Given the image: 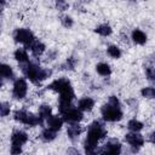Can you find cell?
Instances as JSON below:
<instances>
[{
  "label": "cell",
  "instance_id": "obj_11",
  "mask_svg": "<svg viewBox=\"0 0 155 155\" xmlns=\"http://www.w3.org/2000/svg\"><path fill=\"white\" fill-rule=\"evenodd\" d=\"M47 124H48V127L54 130V131H58L61 127H62V124H63V120L58 116H50L48 120H47Z\"/></svg>",
  "mask_w": 155,
  "mask_h": 155
},
{
  "label": "cell",
  "instance_id": "obj_1",
  "mask_svg": "<svg viewBox=\"0 0 155 155\" xmlns=\"http://www.w3.org/2000/svg\"><path fill=\"white\" fill-rule=\"evenodd\" d=\"M107 136V131L99 125V122H93L88 127L87 138L85 142V150L86 153H94V149L97 147V143L101 138H104Z\"/></svg>",
  "mask_w": 155,
  "mask_h": 155
},
{
  "label": "cell",
  "instance_id": "obj_8",
  "mask_svg": "<svg viewBox=\"0 0 155 155\" xmlns=\"http://www.w3.org/2000/svg\"><path fill=\"white\" fill-rule=\"evenodd\" d=\"M125 139H126L127 143H130V144L133 145V147H142L143 143H144L143 137H142L140 134H137L136 132H134V133H128V134H126Z\"/></svg>",
  "mask_w": 155,
  "mask_h": 155
},
{
  "label": "cell",
  "instance_id": "obj_12",
  "mask_svg": "<svg viewBox=\"0 0 155 155\" xmlns=\"http://www.w3.org/2000/svg\"><path fill=\"white\" fill-rule=\"evenodd\" d=\"M94 105V101L92 98H82L79 101V109L80 110H91Z\"/></svg>",
  "mask_w": 155,
  "mask_h": 155
},
{
  "label": "cell",
  "instance_id": "obj_31",
  "mask_svg": "<svg viewBox=\"0 0 155 155\" xmlns=\"http://www.w3.org/2000/svg\"><path fill=\"white\" fill-rule=\"evenodd\" d=\"M149 140H150L153 144H155V132L150 133V136H149Z\"/></svg>",
  "mask_w": 155,
  "mask_h": 155
},
{
  "label": "cell",
  "instance_id": "obj_16",
  "mask_svg": "<svg viewBox=\"0 0 155 155\" xmlns=\"http://www.w3.org/2000/svg\"><path fill=\"white\" fill-rule=\"evenodd\" d=\"M81 132V128L79 125H70L68 127V136L71 138V139H75Z\"/></svg>",
  "mask_w": 155,
  "mask_h": 155
},
{
  "label": "cell",
  "instance_id": "obj_19",
  "mask_svg": "<svg viewBox=\"0 0 155 155\" xmlns=\"http://www.w3.org/2000/svg\"><path fill=\"white\" fill-rule=\"evenodd\" d=\"M0 73H1V76L2 78H11L12 76V69L10 65L7 64H1L0 67Z\"/></svg>",
  "mask_w": 155,
  "mask_h": 155
},
{
  "label": "cell",
  "instance_id": "obj_10",
  "mask_svg": "<svg viewBox=\"0 0 155 155\" xmlns=\"http://www.w3.org/2000/svg\"><path fill=\"white\" fill-rule=\"evenodd\" d=\"M120 150H121V145L115 139H111L108 144H105V148H104V153L107 154H119Z\"/></svg>",
  "mask_w": 155,
  "mask_h": 155
},
{
  "label": "cell",
  "instance_id": "obj_20",
  "mask_svg": "<svg viewBox=\"0 0 155 155\" xmlns=\"http://www.w3.org/2000/svg\"><path fill=\"white\" fill-rule=\"evenodd\" d=\"M25 124L29 125V126H35L38 124H41V116L38 117V116H35L33 114H28V117H27V122Z\"/></svg>",
  "mask_w": 155,
  "mask_h": 155
},
{
  "label": "cell",
  "instance_id": "obj_13",
  "mask_svg": "<svg viewBox=\"0 0 155 155\" xmlns=\"http://www.w3.org/2000/svg\"><path fill=\"white\" fill-rule=\"evenodd\" d=\"M132 39H133V41H134L136 44H139V45H143V44H145V41H147L145 34H144L142 30H139V29L133 30V33H132Z\"/></svg>",
  "mask_w": 155,
  "mask_h": 155
},
{
  "label": "cell",
  "instance_id": "obj_17",
  "mask_svg": "<svg viewBox=\"0 0 155 155\" xmlns=\"http://www.w3.org/2000/svg\"><path fill=\"white\" fill-rule=\"evenodd\" d=\"M96 33H98V34H101L103 36H107V35L111 34V28L108 24H102V25L96 28Z\"/></svg>",
  "mask_w": 155,
  "mask_h": 155
},
{
  "label": "cell",
  "instance_id": "obj_6",
  "mask_svg": "<svg viewBox=\"0 0 155 155\" xmlns=\"http://www.w3.org/2000/svg\"><path fill=\"white\" fill-rule=\"evenodd\" d=\"M71 87V85H70V82H69V80H67V79H58V80H54L51 85H50V88H52V90H54V91H57V92H63V91H65V90H68V88H70Z\"/></svg>",
  "mask_w": 155,
  "mask_h": 155
},
{
  "label": "cell",
  "instance_id": "obj_2",
  "mask_svg": "<svg viewBox=\"0 0 155 155\" xmlns=\"http://www.w3.org/2000/svg\"><path fill=\"white\" fill-rule=\"evenodd\" d=\"M25 73H27L28 78H29L33 82H35V84L40 82L41 80L46 79V78L50 75V71L44 70V69L39 68V67L35 65V64H29V65L27 67V71H25Z\"/></svg>",
  "mask_w": 155,
  "mask_h": 155
},
{
  "label": "cell",
  "instance_id": "obj_3",
  "mask_svg": "<svg viewBox=\"0 0 155 155\" xmlns=\"http://www.w3.org/2000/svg\"><path fill=\"white\" fill-rule=\"evenodd\" d=\"M102 115L107 121H119L122 117V113L119 109V107L113 105L110 103L103 105L102 108Z\"/></svg>",
  "mask_w": 155,
  "mask_h": 155
},
{
  "label": "cell",
  "instance_id": "obj_27",
  "mask_svg": "<svg viewBox=\"0 0 155 155\" xmlns=\"http://www.w3.org/2000/svg\"><path fill=\"white\" fill-rule=\"evenodd\" d=\"M147 78L150 81H155V68H148L147 69Z\"/></svg>",
  "mask_w": 155,
  "mask_h": 155
},
{
  "label": "cell",
  "instance_id": "obj_4",
  "mask_svg": "<svg viewBox=\"0 0 155 155\" xmlns=\"http://www.w3.org/2000/svg\"><path fill=\"white\" fill-rule=\"evenodd\" d=\"M15 40L17 42H22L27 46H30L34 42V35L28 29H17L15 33Z\"/></svg>",
  "mask_w": 155,
  "mask_h": 155
},
{
  "label": "cell",
  "instance_id": "obj_22",
  "mask_svg": "<svg viewBox=\"0 0 155 155\" xmlns=\"http://www.w3.org/2000/svg\"><path fill=\"white\" fill-rule=\"evenodd\" d=\"M15 58H16L18 62H25V61L28 59V54H27V52H25L24 50L19 48V50H17V51L15 52Z\"/></svg>",
  "mask_w": 155,
  "mask_h": 155
},
{
  "label": "cell",
  "instance_id": "obj_23",
  "mask_svg": "<svg viewBox=\"0 0 155 155\" xmlns=\"http://www.w3.org/2000/svg\"><path fill=\"white\" fill-rule=\"evenodd\" d=\"M108 54L110 57H113V58H119L121 56V51L116 46H109L108 47Z\"/></svg>",
  "mask_w": 155,
  "mask_h": 155
},
{
  "label": "cell",
  "instance_id": "obj_29",
  "mask_svg": "<svg viewBox=\"0 0 155 155\" xmlns=\"http://www.w3.org/2000/svg\"><path fill=\"white\" fill-rule=\"evenodd\" d=\"M63 24L65 27H71L73 25V21L70 17H63Z\"/></svg>",
  "mask_w": 155,
  "mask_h": 155
},
{
  "label": "cell",
  "instance_id": "obj_9",
  "mask_svg": "<svg viewBox=\"0 0 155 155\" xmlns=\"http://www.w3.org/2000/svg\"><path fill=\"white\" fill-rule=\"evenodd\" d=\"M27 140H28V136H27V133L23 132V131H16V132L12 134V137H11V142H12L13 145H22V144H24Z\"/></svg>",
  "mask_w": 155,
  "mask_h": 155
},
{
  "label": "cell",
  "instance_id": "obj_5",
  "mask_svg": "<svg viewBox=\"0 0 155 155\" xmlns=\"http://www.w3.org/2000/svg\"><path fill=\"white\" fill-rule=\"evenodd\" d=\"M27 94V82L23 79H18L13 85V96L18 99L24 98Z\"/></svg>",
  "mask_w": 155,
  "mask_h": 155
},
{
  "label": "cell",
  "instance_id": "obj_28",
  "mask_svg": "<svg viewBox=\"0 0 155 155\" xmlns=\"http://www.w3.org/2000/svg\"><path fill=\"white\" fill-rule=\"evenodd\" d=\"M8 114H10V107L6 103H2L1 104V115L2 116H6Z\"/></svg>",
  "mask_w": 155,
  "mask_h": 155
},
{
  "label": "cell",
  "instance_id": "obj_30",
  "mask_svg": "<svg viewBox=\"0 0 155 155\" xmlns=\"http://www.w3.org/2000/svg\"><path fill=\"white\" fill-rule=\"evenodd\" d=\"M22 150H21V145H13L12 144V147H11V153L12 154H19Z\"/></svg>",
  "mask_w": 155,
  "mask_h": 155
},
{
  "label": "cell",
  "instance_id": "obj_18",
  "mask_svg": "<svg viewBox=\"0 0 155 155\" xmlns=\"http://www.w3.org/2000/svg\"><path fill=\"white\" fill-rule=\"evenodd\" d=\"M127 127H128L131 131H133V132H138V131H140V130L143 128V124L139 122L138 120H131V121H128Z\"/></svg>",
  "mask_w": 155,
  "mask_h": 155
},
{
  "label": "cell",
  "instance_id": "obj_14",
  "mask_svg": "<svg viewBox=\"0 0 155 155\" xmlns=\"http://www.w3.org/2000/svg\"><path fill=\"white\" fill-rule=\"evenodd\" d=\"M30 48H31V52H33L34 56H40L45 50V45L40 41H34L30 45Z\"/></svg>",
  "mask_w": 155,
  "mask_h": 155
},
{
  "label": "cell",
  "instance_id": "obj_32",
  "mask_svg": "<svg viewBox=\"0 0 155 155\" xmlns=\"http://www.w3.org/2000/svg\"><path fill=\"white\" fill-rule=\"evenodd\" d=\"M57 1H62V0H57Z\"/></svg>",
  "mask_w": 155,
  "mask_h": 155
},
{
  "label": "cell",
  "instance_id": "obj_15",
  "mask_svg": "<svg viewBox=\"0 0 155 155\" xmlns=\"http://www.w3.org/2000/svg\"><path fill=\"white\" fill-rule=\"evenodd\" d=\"M96 69H97L98 74H101L103 76H107V75H109L111 73V69H110V67L107 63H99V64H97Z\"/></svg>",
  "mask_w": 155,
  "mask_h": 155
},
{
  "label": "cell",
  "instance_id": "obj_26",
  "mask_svg": "<svg viewBox=\"0 0 155 155\" xmlns=\"http://www.w3.org/2000/svg\"><path fill=\"white\" fill-rule=\"evenodd\" d=\"M142 94L145 98H154L155 97V88L153 87H145L142 90Z\"/></svg>",
  "mask_w": 155,
  "mask_h": 155
},
{
  "label": "cell",
  "instance_id": "obj_7",
  "mask_svg": "<svg viewBox=\"0 0 155 155\" xmlns=\"http://www.w3.org/2000/svg\"><path fill=\"white\" fill-rule=\"evenodd\" d=\"M63 115H64V120L69 122H78L82 119V113L79 109H74V108H70Z\"/></svg>",
  "mask_w": 155,
  "mask_h": 155
},
{
  "label": "cell",
  "instance_id": "obj_25",
  "mask_svg": "<svg viewBox=\"0 0 155 155\" xmlns=\"http://www.w3.org/2000/svg\"><path fill=\"white\" fill-rule=\"evenodd\" d=\"M51 107L48 105H41L39 109V114L41 117H50L51 116Z\"/></svg>",
  "mask_w": 155,
  "mask_h": 155
},
{
  "label": "cell",
  "instance_id": "obj_21",
  "mask_svg": "<svg viewBox=\"0 0 155 155\" xmlns=\"http://www.w3.org/2000/svg\"><path fill=\"white\" fill-rule=\"evenodd\" d=\"M42 138L45 139V140H52V139H54L56 138V131L54 130H52V128H47V130H45L44 132H42Z\"/></svg>",
  "mask_w": 155,
  "mask_h": 155
},
{
  "label": "cell",
  "instance_id": "obj_24",
  "mask_svg": "<svg viewBox=\"0 0 155 155\" xmlns=\"http://www.w3.org/2000/svg\"><path fill=\"white\" fill-rule=\"evenodd\" d=\"M27 117H28V114H27L25 111H23V110H17V111L15 113V119H16L17 121H19V122L25 124V122H27Z\"/></svg>",
  "mask_w": 155,
  "mask_h": 155
}]
</instances>
